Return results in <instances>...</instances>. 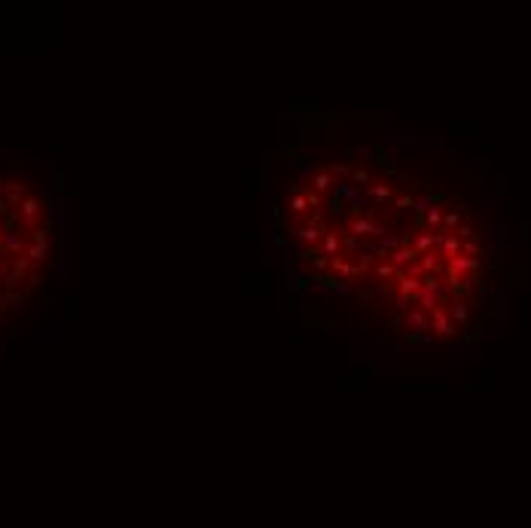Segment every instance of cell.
Instances as JSON below:
<instances>
[{
  "label": "cell",
  "mask_w": 531,
  "mask_h": 528,
  "mask_svg": "<svg viewBox=\"0 0 531 528\" xmlns=\"http://www.w3.org/2000/svg\"><path fill=\"white\" fill-rule=\"evenodd\" d=\"M394 281H397V293L419 299V293H422V278H415V275H409V272H397Z\"/></svg>",
  "instance_id": "cell-1"
},
{
  "label": "cell",
  "mask_w": 531,
  "mask_h": 528,
  "mask_svg": "<svg viewBox=\"0 0 531 528\" xmlns=\"http://www.w3.org/2000/svg\"><path fill=\"white\" fill-rule=\"evenodd\" d=\"M375 229H378V223H372L366 217H357L348 223V235H354V238H369V235L375 238Z\"/></svg>",
  "instance_id": "cell-2"
},
{
  "label": "cell",
  "mask_w": 531,
  "mask_h": 528,
  "mask_svg": "<svg viewBox=\"0 0 531 528\" xmlns=\"http://www.w3.org/2000/svg\"><path fill=\"white\" fill-rule=\"evenodd\" d=\"M388 262L400 272V269H409L412 262H419V253H415V247H400V250H394V253L388 256Z\"/></svg>",
  "instance_id": "cell-3"
},
{
  "label": "cell",
  "mask_w": 531,
  "mask_h": 528,
  "mask_svg": "<svg viewBox=\"0 0 531 528\" xmlns=\"http://www.w3.org/2000/svg\"><path fill=\"white\" fill-rule=\"evenodd\" d=\"M330 229H318V226H293L290 235L299 238V241H306V244H318V238H324Z\"/></svg>",
  "instance_id": "cell-4"
},
{
  "label": "cell",
  "mask_w": 531,
  "mask_h": 528,
  "mask_svg": "<svg viewBox=\"0 0 531 528\" xmlns=\"http://www.w3.org/2000/svg\"><path fill=\"white\" fill-rule=\"evenodd\" d=\"M434 333H440V336H452L455 333V324H452V318H449L446 309L434 312Z\"/></svg>",
  "instance_id": "cell-5"
},
{
  "label": "cell",
  "mask_w": 531,
  "mask_h": 528,
  "mask_svg": "<svg viewBox=\"0 0 531 528\" xmlns=\"http://www.w3.org/2000/svg\"><path fill=\"white\" fill-rule=\"evenodd\" d=\"M321 253H324V256H339V253H342V241H339L336 232H327V235H324V241H321Z\"/></svg>",
  "instance_id": "cell-6"
},
{
  "label": "cell",
  "mask_w": 531,
  "mask_h": 528,
  "mask_svg": "<svg viewBox=\"0 0 531 528\" xmlns=\"http://www.w3.org/2000/svg\"><path fill=\"white\" fill-rule=\"evenodd\" d=\"M330 266H333V272H339L342 278H351V275H354V262H351L348 256H342V253L333 256V259H330Z\"/></svg>",
  "instance_id": "cell-7"
},
{
  "label": "cell",
  "mask_w": 531,
  "mask_h": 528,
  "mask_svg": "<svg viewBox=\"0 0 531 528\" xmlns=\"http://www.w3.org/2000/svg\"><path fill=\"white\" fill-rule=\"evenodd\" d=\"M318 281L324 284V293H330V296H345L348 293V284L339 281V278H318Z\"/></svg>",
  "instance_id": "cell-8"
},
{
  "label": "cell",
  "mask_w": 531,
  "mask_h": 528,
  "mask_svg": "<svg viewBox=\"0 0 531 528\" xmlns=\"http://www.w3.org/2000/svg\"><path fill=\"white\" fill-rule=\"evenodd\" d=\"M391 196V186L388 183H372L369 190H366V199H372V202H385Z\"/></svg>",
  "instance_id": "cell-9"
},
{
  "label": "cell",
  "mask_w": 531,
  "mask_h": 528,
  "mask_svg": "<svg viewBox=\"0 0 531 528\" xmlns=\"http://www.w3.org/2000/svg\"><path fill=\"white\" fill-rule=\"evenodd\" d=\"M406 324H409L415 333H425V330H428V318H425V312H409V315H406Z\"/></svg>",
  "instance_id": "cell-10"
},
{
  "label": "cell",
  "mask_w": 531,
  "mask_h": 528,
  "mask_svg": "<svg viewBox=\"0 0 531 528\" xmlns=\"http://www.w3.org/2000/svg\"><path fill=\"white\" fill-rule=\"evenodd\" d=\"M330 183H333V174H330V171H318V174L312 177V190H315V193H324V190H330Z\"/></svg>",
  "instance_id": "cell-11"
},
{
  "label": "cell",
  "mask_w": 531,
  "mask_h": 528,
  "mask_svg": "<svg viewBox=\"0 0 531 528\" xmlns=\"http://www.w3.org/2000/svg\"><path fill=\"white\" fill-rule=\"evenodd\" d=\"M437 256H440V253H422V256H419V272H437V269H440Z\"/></svg>",
  "instance_id": "cell-12"
},
{
  "label": "cell",
  "mask_w": 531,
  "mask_h": 528,
  "mask_svg": "<svg viewBox=\"0 0 531 528\" xmlns=\"http://www.w3.org/2000/svg\"><path fill=\"white\" fill-rule=\"evenodd\" d=\"M37 214H40V205H37L34 199H25V202H22V217H25V220L31 223V220L37 217Z\"/></svg>",
  "instance_id": "cell-13"
},
{
  "label": "cell",
  "mask_w": 531,
  "mask_h": 528,
  "mask_svg": "<svg viewBox=\"0 0 531 528\" xmlns=\"http://www.w3.org/2000/svg\"><path fill=\"white\" fill-rule=\"evenodd\" d=\"M431 244H434V235H415V253H431Z\"/></svg>",
  "instance_id": "cell-14"
},
{
  "label": "cell",
  "mask_w": 531,
  "mask_h": 528,
  "mask_svg": "<svg viewBox=\"0 0 531 528\" xmlns=\"http://www.w3.org/2000/svg\"><path fill=\"white\" fill-rule=\"evenodd\" d=\"M4 244H7L10 250H19V247H22V235H19L16 229H7V232H4Z\"/></svg>",
  "instance_id": "cell-15"
},
{
  "label": "cell",
  "mask_w": 531,
  "mask_h": 528,
  "mask_svg": "<svg viewBox=\"0 0 531 528\" xmlns=\"http://www.w3.org/2000/svg\"><path fill=\"white\" fill-rule=\"evenodd\" d=\"M290 208H293V214H302L309 205H306V196L302 193H290Z\"/></svg>",
  "instance_id": "cell-16"
},
{
  "label": "cell",
  "mask_w": 531,
  "mask_h": 528,
  "mask_svg": "<svg viewBox=\"0 0 531 528\" xmlns=\"http://www.w3.org/2000/svg\"><path fill=\"white\" fill-rule=\"evenodd\" d=\"M315 174H318V168H315L312 159H302L299 162V177H315Z\"/></svg>",
  "instance_id": "cell-17"
},
{
  "label": "cell",
  "mask_w": 531,
  "mask_h": 528,
  "mask_svg": "<svg viewBox=\"0 0 531 528\" xmlns=\"http://www.w3.org/2000/svg\"><path fill=\"white\" fill-rule=\"evenodd\" d=\"M378 278H382V281H388V278H397V269L391 266V262H388V259L382 262V266H378Z\"/></svg>",
  "instance_id": "cell-18"
},
{
  "label": "cell",
  "mask_w": 531,
  "mask_h": 528,
  "mask_svg": "<svg viewBox=\"0 0 531 528\" xmlns=\"http://www.w3.org/2000/svg\"><path fill=\"white\" fill-rule=\"evenodd\" d=\"M351 177H354V183H357V186H366V190H369V171L354 168V171H351Z\"/></svg>",
  "instance_id": "cell-19"
},
{
  "label": "cell",
  "mask_w": 531,
  "mask_h": 528,
  "mask_svg": "<svg viewBox=\"0 0 531 528\" xmlns=\"http://www.w3.org/2000/svg\"><path fill=\"white\" fill-rule=\"evenodd\" d=\"M452 318H455V321H461V324L467 321V309H464V303H452Z\"/></svg>",
  "instance_id": "cell-20"
},
{
  "label": "cell",
  "mask_w": 531,
  "mask_h": 528,
  "mask_svg": "<svg viewBox=\"0 0 531 528\" xmlns=\"http://www.w3.org/2000/svg\"><path fill=\"white\" fill-rule=\"evenodd\" d=\"M302 196H306V205H309V208H321V193H315V190H306Z\"/></svg>",
  "instance_id": "cell-21"
},
{
  "label": "cell",
  "mask_w": 531,
  "mask_h": 528,
  "mask_svg": "<svg viewBox=\"0 0 531 528\" xmlns=\"http://www.w3.org/2000/svg\"><path fill=\"white\" fill-rule=\"evenodd\" d=\"M440 223H443L440 208H431V211H428V226H440Z\"/></svg>",
  "instance_id": "cell-22"
},
{
  "label": "cell",
  "mask_w": 531,
  "mask_h": 528,
  "mask_svg": "<svg viewBox=\"0 0 531 528\" xmlns=\"http://www.w3.org/2000/svg\"><path fill=\"white\" fill-rule=\"evenodd\" d=\"M378 165H382L388 174H394V171H397V162H394V159H388V156H382V159H378Z\"/></svg>",
  "instance_id": "cell-23"
},
{
  "label": "cell",
  "mask_w": 531,
  "mask_h": 528,
  "mask_svg": "<svg viewBox=\"0 0 531 528\" xmlns=\"http://www.w3.org/2000/svg\"><path fill=\"white\" fill-rule=\"evenodd\" d=\"M330 174H342V177H345V174H351V165L339 162V165H333V168H330Z\"/></svg>",
  "instance_id": "cell-24"
},
{
  "label": "cell",
  "mask_w": 531,
  "mask_h": 528,
  "mask_svg": "<svg viewBox=\"0 0 531 528\" xmlns=\"http://www.w3.org/2000/svg\"><path fill=\"white\" fill-rule=\"evenodd\" d=\"M412 205H415L412 196H397V208H412Z\"/></svg>",
  "instance_id": "cell-25"
},
{
  "label": "cell",
  "mask_w": 531,
  "mask_h": 528,
  "mask_svg": "<svg viewBox=\"0 0 531 528\" xmlns=\"http://www.w3.org/2000/svg\"><path fill=\"white\" fill-rule=\"evenodd\" d=\"M372 296H375L372 290H360V293H357V303H369V299H372Z\"/></svg>",
  "instance_id": "cell-26"
},
{
  "label": "cell",
  "mask_w": 531,
  "mask_h": 528,
  "mask_svg": "<svg viewBox=\"0 0 531 528\" xmlns=\"http://www.w3.org/2000/svg\"><path fill=\"white\" fill-rule=\"evenodd\" d=\"M443 223H446V226H458V214H446Z\"/></svg>",
  "instance_id": "cell-27"
},
{
  "label": "cell",
  "mask_w": 531,
  "mask_h": 528,
  "mask_svg": "<svg viewBox=\"0 0 531 528\" xmlns=\"http://www.w3.org/2000/svg\"><path fill=\"white\" fill-rule=\"evenodd\" d=\"M312 266H315V269H324V266H327V259H324V253H321V256H315V259H312Z\"/></svg>",
  "instance_id": "cell-28"
},
{
  "label": "cell",
  "mask_w": 531,
  "mask_h": 528,
  "mask_svg": "<svg viewBox=\"0 0 531 528\" xmlns=\"http://www.w3.org/2000/svg\"><path fill=\"white\" fill-rule=\"evenodd\" d=\"M4 186H7V183H0V193H4Z\"/></svg>",
  "instance_id": "cell-29"
},
{
  "label": "cell",
  "mask_w": 531,
  "mask_h": 528,
  "mask_svg": "<svg viewBox=\"0 0 531 528\" xmlns=\"http://www.w3.org/2000/svg\"><path fill=\"white\" fill-rule=\"evenodd\" d=\"M0 238H4V232H0Z\"/></svg>",
  "instance_id": "cell-30"
}]
</instances>
